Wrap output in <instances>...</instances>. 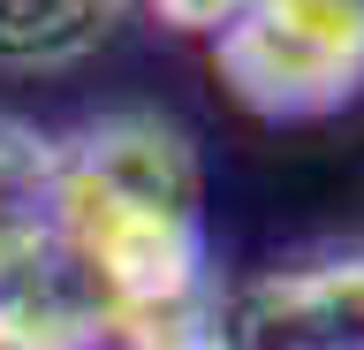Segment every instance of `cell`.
I'll return each instance as SVG.
<instances>
[{
	"label": "cell",
	"mask_w": 364,
	"mask_h": 350,
	"mask_svg": "<svg viewBox=\"0 0 364 350\" xmlns=\"http://www.w3.org/2000/svg\"><path fill=\"white\" fill-rule=\"evenodd\" d=\"M61 160V282L91 312H159L205 297V168L167 115L114 107L53 138Z\"/></svg>",
	"instance_id": "obj_1"
},
{
	"label": "cell",
	"mask_w": 364,
	"mask_h": 350,
	"mask_svg": "<svg viewBox=\"0 0 364 350\" xmlns=\"http://www.w3.org/2000/svg\"><path fill=\"white\" fill-rule=\"evenodd\" d=\"M213 76L258 122H326L364 99V8L243 0L213 31Z\"/></svg>",
	"instance_id": "obj_2"
},
{
	"label": "cell",
	"mask_w": 364,
	"mask_h": 350,
	"mask_svg": "<svg viewBox=\"0 0 364 350\" xmlns=\"http://www.w3.org/2000/svg\"><path fill=\"white\" fill-rule=\"evenodd\" d=\"M228 350H364V252H311L220 297Z\"/></svg>",
	"instance_id": "obj_3"
},
{
	"label": "cell",
	"mask_w": 364,
	"mask_h": 350,
	"mask_svg": "<svg viewBox=\"0 0 364 350\" xmlns=\"http://www.w3.org/2000/svg\"><path fill=\"white\" fill-rule=\"evenodd\" d=\"M61 274V160L23 115H0V297Z\"/></svg>",
	"instance_id": "obj_4"
},
{
	"label": "cell",
	"mask_w": 364,
	"mask_h": 350,
	"mask_svg": "<svg viewBox=\"0 0 364 350\" xmlns=\"http://www.w3.org/2000/svg\"><path fill=\"white\" fill-rule=\"evenodd\" d=\"M136 0H0V69H68L122 31Z\"/></svg>",
	"instance_id": "obj_5"
},
{
	"label": "cell",
	"mask_w": 364,
	"mask_h": 350,
	"mask_svg": "<svg viewBox=\"0 0 364 350\" xmlns=\"http://www.w3.org/2000/svg\"><path fill=\"white\" fill-rule=\"evenodd\" d=\"M0 350H91V304L61 274L0 297Z\"/></svg>",
	"instance_id": "obj_6"
},
{
	"label": "cell",
	"mask_w": 364,
	"mask_h": 350,
	"mask_svg": "<svg viewBox=\"0 0 364 350\" xmlns=\"http://www.w3.org/2000/svg\"><path fill=\"white\" fill-rule=\"evenodd\" d=\"M159 8V24H175V31H205V38H213V31L228 24V8H243V0H152Z\"/></svg>",
	"instance_id": "obj_7"
},
{
	"label": "cell",
	"mask_w": 364,
	"mask_h": 350,
	"mask_svg": "<svg viewBox=\"0 0 364 350\" xmlns=\"http://www.w3.org/2000/svg\"><path fill=\"white\" fill-rule=\"evenodd\" d=\"M357 8H364V0H357Z\"/></svg>",
	"instance_id": "obj_8"
}]
</instances>
